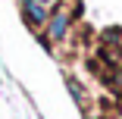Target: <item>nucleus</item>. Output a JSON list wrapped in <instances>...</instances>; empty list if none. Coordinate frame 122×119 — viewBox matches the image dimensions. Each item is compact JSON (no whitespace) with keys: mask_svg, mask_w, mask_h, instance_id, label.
Masks as SVG:
<instances>
[{"mask_svg":"<svg viewBox=\"0 0 122 119\" xmlns=\"http://www.w3.org/2000/svg\"><path fill=\"white\" fill-rule=\"evenodd\" d=\"M38 3H41V6H50V3H53V0H38Z\"/></svg>","mask_w":122,"mask_h":119,"instance_id":"4","label":"nucleus"},{"mask_svg":"<svg viewBox=\"0 0 122 119\" xmlns=\"http://www.w3.org/2000/svg\"><path fill=\"white\" fill-rule=\"evenodd\" d=\"M22 13H25V22H31V25H44V22H50L47 6H41L38 0H25V3H22Z\"/></svg>","mask_w":122,"mask_h":119,"instance_id":"1","label":"nucleus"},{"mask_svg":"<svg viewBox=\"0 0 122 119\" xmlns=\"http://www.w3.org/2000/svg\"><path fill=\"white\" fill-rule=\"evenodd\" d=\"M110 119H122V116H110Z\"/></svg>","mask_w":122,"mask_h":119,"instance_id":"5","label":"nucleus"},{"mask_svg":"<svg viewBox=\"0 0 122 119\" xmlns=\"http://www.w3.org/2000/svg\"><path fill=\"white\" fill-rule=\"evenodd\" d=\"M66 28H69V13L56 10L53 19H50V25H47V35H50L53 41H60V38H66Z\"/></svg>","mask_w":122,"mask_h":119,"instance_id":"2","label":"nucleus"},{"mask_svg":"<svg viewBox=\"0 0 122 119\" xmlns=\"http://www.w3.org/2000/svg\"><path fill=\"white\" fill-rule=\"evenodd\" d=\"M69 91H72V97H75V100H78V103H81V100H85V91H81V88H78V82H72V78H69Z\"/></svg>","mask_w":122,"mask_h":119,"instance_id":"3","label":"nucleus"}]
</instances>
